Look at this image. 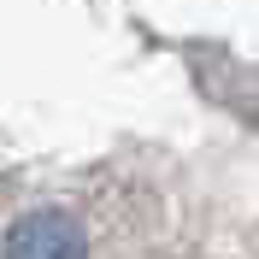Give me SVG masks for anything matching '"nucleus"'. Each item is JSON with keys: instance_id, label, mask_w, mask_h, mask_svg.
Returning a JSON list of instances; mask_svg holds the SVG:
<instances>
[{"instance_id": "f257e3e1", "label": "nucleus", "mask_w": 259, "mask_h": 259, "mask_svg": "<svg viewBox=\"0 0 259 259\" xmlns=\"http://www.w3.org/2000/svg\"><path fill=\"white\" fill-rule=\"evenodd\" d=\"M6 259H82V236L65 212H35L12 230Z\"/></svg>"}]
</instances>
